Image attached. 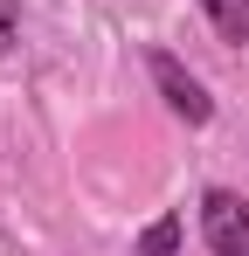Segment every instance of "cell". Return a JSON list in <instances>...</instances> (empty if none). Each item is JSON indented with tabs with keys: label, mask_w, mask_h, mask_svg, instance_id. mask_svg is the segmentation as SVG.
Returning a JSON list of instances; mask_svg holds the SVG:
<instances>
[{
	"label": "cell",
	"mask_w": 249,
	"mask_h": 256,
	"mask_svg": "<svg viewBox=\"0 0 249 256\" xmlns=\"http://www.w3.org/2000/svg\"><path fill=\"white\" fill-rule=\"evenodd\" d=\"M201 228H208V250L214 256H249V201L214 187L201 201Z\"/></svg>",
	"instance_id": "6da1fadb"
},
{
	"label": "cell",
	"mask_w": 249,
	"mask_h": 256,
	"mask_svg": "<svg viewBox=\"0 0 249 256\" xmlns=\"http://www.w3.org/2000/svg\"><path fill=\"white\" fill-rule=\"evenodd\" d=\"M152 76H160L166 104H173V111H180L187 125H208V118H214V97H208V90L194 84V76H187V70H180V62H173L166 48H152Z\"/></svg>",
	"instance_id": "7a4b0ae2"
},
{
	"label": "cell",
	"mask_w": 249,
	"mask_h": 256,
	"mask_svg": "<svg viewBox=\"0 0 249 256\" xmlns=\"http://www.w3.org/2000/svg\"><path fill=\"white\" fill-rule=\"evenodd\" d=\"M222 42H249V0H201Z\"/></svg>",
	"instance_id": "3957f363"
},
{
	"label": "cell",
	"mask_w": 249,
	"mask_h": 256,
	"mask_svg": "<svg viewBox=\"0 0 249 256\" xmlns=\"http://www.w3.org/2000/svg\"><path fill=\"white\" fill-rule=\"evenodd\" d=\"M173 250H180V222H173V214L152 222V228L138 236V256H173Z\"/></svg>",
	"instance_id": "277c9868"
},
{
	"label": "cell",
	"mask_w": 249,
	"mask_h": 256,
	"mask_svg": "<svg viewBox=\"0 0 249 256\" xmlns=\"http://www.w3.org/2000/svg\"><path fill=\"white\" fill-rule=\"evenodd\" d=\"M14 35H21V0H0V56L14 48Z\"/></svg>",
	"instance_id": "5b68a950"
}]
</instances>
